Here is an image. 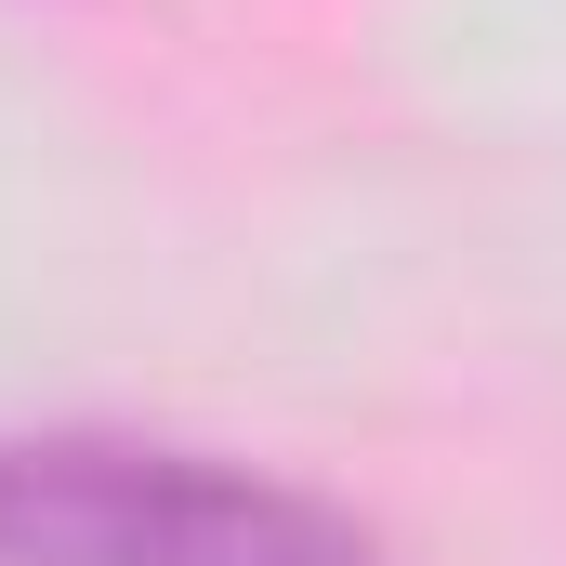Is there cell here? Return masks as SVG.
<instances>
[{"label":"cell","mask_w":566,"mask_h":566,"mask_svg":"<svg viewBox=\"0 0 566 566\" xmlns=\"http://www.w3.org/2000/svg\"><path fill=\"white\" fill-rule=\"evenodd\" d=\"M0 566H382V541L211 448L0 434Z\"/></svg>","instance_id":"1"}]
</instances>
